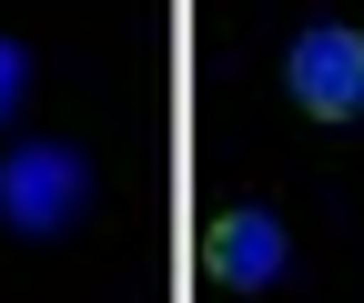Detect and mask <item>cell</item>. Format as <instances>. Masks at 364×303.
Returning a JSON list of instances; mask_svg holds the SVG:
<instances>
[{"label":"cell","instance_id":"6da1fadb","mask_svg":"<svg viewBox=\"0 0 364 303\" xmlns=\"http://www.w3.org/2000/svg\"><path fill=\"white\" fill-rule=\"evenodd\" d=\"M81 212H91V162L71 142H21L0 162V223L21 243H61Z\"/></svg>","mask_w":364,"mask_h":303},{"label":"cell","instance_id":"7a4b0ae2","mask_svg":"<svg viewBox=\"0 0 364 303\" xmlns=\"http://www.w3.org/2000/svg\"><path fill=\"white\" fill-rule=\"evenodd\" d=\"M284 92H294L304 121H364V31L314 21L284 51Z\"/></svg>","mask_w":364,"mask_h":303},{"label":"cell","instance_id":"3957f363","mask_svg":"<svg viewBox=\"0 0 364 303\" xmlns=\"http://www.w3.org/2000/svg\"><path fill=\"white\" fill-rule=\"evenodd\" d=\"M284 212H263V202H233L213 223V243H203V273L223 283V293H263L273 273H284Z\"/></svg>","mask_w":364,"mask_h":303},{"label":"cell","instance_id":"277c9868","mask_svg":"<svg viewBox=\"0 0 364 303\" xmlns=\"http://www.w3.org/2000/svg\"><path fill=\"white\" fill-rule=\"evenodd\" d=\"M21 92H31V51H21L11 31H0V121L21 111Z\"/></svg>","mask_w":364,"mask_h":303}]
</instances>
